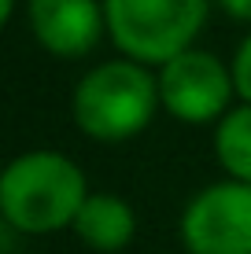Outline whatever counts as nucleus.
Here are the masks:
<instances>
[{
	"mask_svg": "<svg viewBox=\"0 0 251 254\" xmlns=\"http://www.w3.org/2000/svg\"><path fill=\"white\" fill-rule=\"evenodd\" d=\"M218 7L237 22H251V0H218Z\"/></svg>",
	"mask_w": 251,
	"mask_h": 254,
	"instance_id": "9d476101",
	"label": "nucleus"
},
{
	"mask_svg": "<svg viewBox=\"0 0 251 254\" xmlns=\"http://www.w3.org/2000/svg\"><path fill=\"white\" fill-rule=\"evenodd\" d=\"M177 232L188 254H251V185L226 177L200 188L181 210Z\"/></svg>",
	"mask_w": 251,
	"mask_h": 254,
	"instance_id": "39448f33",
	"label": "nucleus"
},
{
	"mask_svg": "<svg viewBox=\"0 0 251 254\" xmlns=\"http://www.w3.org/2000/svg\"><path fill=\"white\" fill-rule=\"evenodd\" d=\"M11 15H15V0H0V22H11Z\"/></svg>",
	"mask_w": 251,
	"mask_h": 254,
	"instance_id": "9b49d317",
	"label": "nucleus"
},
{
	"mask_svg": "<svg viewBox=\"0 0 251 254\" xmlns=\"http://www.w3.org/2000/svg\"><path fill=\"white\" fill-rule=\"evenodd\" d=\"M207 11L211 0H103L111 45L144 66H163L196 48Z\"/></svg>",
	"mask_w": 251,
	"mask_h": 254,
	"instance_id": "7ed1b4c3",
	"label": "nucleus"
},
{
	"mask_svg": "<svg viewBox=\"0 0 251 254\" xmlns=\"http://www.w3.org/2000/svg\"><path fill=\"white\" fill-rule=\"evenodd\" d=\"M30 33L48 56L82 59L107 33L103 0H30Z\"/></svg>",
	"mask_w": 251,
	"mask_h": 254,
	"instance_id": "423d86ee",
	"label": "nucleus"
},
{
	"mask_svg": "<svg viewBox=\"0 0 251 254\" xmlns=\"http://www.w3.org/2000/svg\"><path fill=\"white\" fill-rule=\"evenodd\" d=\"M89 185L74 159L63 151H22L0 173V217L11 232L52 236L71 229Z\"/></svg>",
	"mask_w": 251,
	"mask_h": 254,
	"instance_id": "f257e3e1",
	"label": "nucleus"
},
{
	"mask_svg": "<svg viewBox=\"0 0 251 254\" xmlns=\"http://www.w3.org/2000/svg\"><path fill=\"white\" fill-rule=\"evenodd\" d=\"M159 77V103L170 118L185 126H211L233 107L237 81L233 66L203 48H188L181 56L155 66Z\"/></svg>",
	"mask_w": 251,
	"mask_h": 254,
	"instance_id": "20e7f679",
	"label": "nucleus"
},
{
	"mask_svg": "<svg viewBox=\"0 0 251 254\" xmlns=\"http://www.w3.org/2000/svg\"><path fill=\"white\" fill-rule=\"evenodd\" d=\"M229 66H233V81H237V100L251 103V33L237 45Z\"/></svg>",
	"mask_w": 251,
	"mask_h": 254,
	"instance_id": "1a4fd4ad",
	"label": "nucleus"
},
{
	"mask_svg": "<svg viewBox=\"0 0 251 254\" xmlns=\"http://www.w3.org/2000/svg\"><path fill=\"white\" fill-rule=\"evenodd\" d=\"M159 103V77L152 66L137 63L129 56L107 59L92 66L82 81L74 85L71 115L82 136L96 144H126L137 133L148 129Z\"/></svg>",
	"mask_w": 251,
	"mask_h": 254,
	"instance_id": "f03ea898",
	"label": "nucleus"
},
{
	"mask_svg": "<svg viewBox=\"0 0 251 254\" xmlns=\"http://www.w3.org/2000/svg\"><path fill=\"white\" fill-rule=\"evenodd\" d=\"M214 159L226 177L251 185V103H233L214 122Z\"/></svg>",
	"mask_w": 251,
	"mask_h": 254,
	"instance_id": "6e6552de",
	"label": "nucleus"
},
{
	"mask_svg": "<svg viewBox=\"0 0 251 254\" xmlns=\"http://www.w3.org/2000/svg\"><path fill=\"white\" fill-rule=\"evenodd\" d=\"M71 232L78 236V243H85L89 251L100 254H115L126 251L137 236V214L115 191H89L82 210H78Z\"/></svg>",
	"mask_w": 251,
	"mask_h": 254,
	"instance_id": "0eeeda50",
	"label": "nucleus"
}]
</instances>
